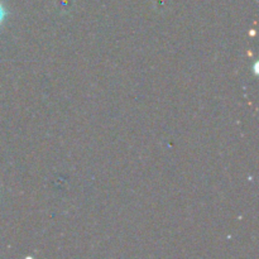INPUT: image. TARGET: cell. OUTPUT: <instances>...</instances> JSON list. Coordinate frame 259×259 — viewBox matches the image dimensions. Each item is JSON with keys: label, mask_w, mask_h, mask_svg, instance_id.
<instances>
[{"label": "cell", "mask_w": 259, "mask_h": 259, "mask_svg": "<svg viewBox=\"0 0 259 259\" xmlns=\"http://www.w3.org/2000/svg\"><path fill=\"white\" fill-rule=\"evenodd\" d=\"M5 14H7V12H5L4 7H3V5L0 4V24H2L3 20L5 19Z\"/></svg>", "instance_id": "6da1fadb"}]
</instances>
